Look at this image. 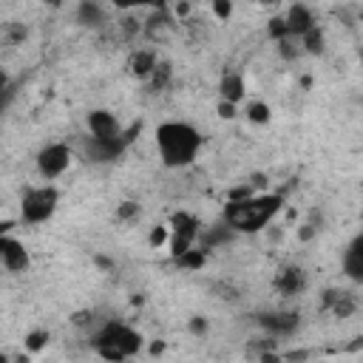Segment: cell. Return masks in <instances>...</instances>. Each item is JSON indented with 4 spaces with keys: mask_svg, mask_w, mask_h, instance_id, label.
Instances as JSON below:
<instances>
[{
    "mask_svg": "<svg viewBox=\"0 0 363 363\" xmlns=\"http://www.w3.org/2000/svg\"><path fill=\"white\" fill-rule=\"evenodd\" d=\"M201 145H204V136L190 122L170 119L156 128V150H159V159L164 167H173V170L190 167L196 162Z\"/></svg>",
    "mask_w": 363,
    "mask_h": 363,
    "instance_id": "obj_1",
    "label": "cell"
},
{
    "mask_svg": "<svg viewBox=\"0 0 363 363\" xmlns=\"http://www.w3.org/2000/svg\"><path fill=\"white\" fill-rule=\"evenodd\" d=\"M281 204H284L281 193H261V196H250L244 201H227L224 224L233 233H258L275 218Z\"/></svg>",
    "mask_w": 363,
    "mask_h": 363,
    "instance_id": "obj_2",
    "label": "cell"
},
{
    "mask_svg": "<svg viewBox=\"0 0 363 363\" xmlns=\"http://www.w3.org/2000/svg\"><path fill=\"white\" fill-rule=\"evenodd\" d=\"M142 335L136 329H130L128 323H119V320H108L102 329L94 332L91 337V346L96 349V354L108 363H122L128 357H133L139 349H142Z\"/></svg>",
    "mask_w": 363,
    "mask_h": 363,
    "instance_id": "obj_3",
    "label": "cell"
},
{
    "mask_svg": "<svg viewBox=\"0 0 363 363\" xmlns=\"http://www.w3.org/2000/svg\"><path fill=\"white\" fill-rule=\"evenodd\" d=\"M136 133H139V122L130 125V128H128L122 136H116V139L85 136V139H82V156H85L88 162H94V164H111V162H116V159L128 150V145L133 142Z\"/></svg>",
    "mask_w": 363,
    "mask_h": 363,
    "instance_id": "obj_4",
    "label": "cell"
},
{
    "mask_svg": "<svg viewBox=\"0 0 363 363\" xmlns=\"http://www.w3.org/2000/svg\"><path fill=\"white\" fill-rule=\"evenodd\" d=\"M57 204H60L57 187H51V184L28 187L23 193V201H20V216L28 224H43V221H48L57 213Z\"/></svg>",
    "mask_w": 363,
    "mask_h": 363,
    "instance_id": "obj_5",
    "label": "cell"
},
{
    "mask_svg": "<svg viewBox=\"0 0 363 363\" xmlns=\"http://www.w3.org/2000/svg\"><path fill=\"white\" fill-rule=\"evenodd\" d=\"M196 238H201V224L196 216L179 210L170 216V252L173 258H182L187 250H193Z\"/></svg>",
    "mask_w": 363,
    "mask_h": 363,
    "instance_id": "obj_6",
    "label": "cell"
},
{
    "mask_svg": "<svg viewBox=\"0 0 363 363\" xmlns=\"http://www.w3.org/2000/svg\"><path fill=\"white\" fill-rule=\"evenodd\" d=\"M71 164V147L65 142H51L45 145L40 153H37V173L51 182V179H60Z\"/></svg>",
    "mask_w": 363,
    "mask_h": 363,
    "instance_id": "obj_7",
    "label": "cell"
},
{
    "mask_svg": "<svg viewBox=\"0 0 363 363\" xmlns=\"http://www.w3.org/2000/svg\"><path fill=\"white\" fill-rule=\"evenodd\" d=\"M258 326L269 332L272 337H289L301 326V315L292 309H272V312H258Z\"/></svg>",
    "mask_w": 363,
    "mask_h": 363,
    "instance_id": "obj_8",
    "label": "cell"
},
{
    "mask_svg": "<svg viewBox=\"0 0 363 363\" xmlns=\"http://www.w3.org/2000/svg\"><path fill=\"white\" fill-rule=\"evenodd\" d=\"M0 261L9 272H26L31 258H28V250L23 247V241H17L14 235L3 233L0 235Z\"/></svg>",
    "mask_w": 363,
    "mask_h": 363,
    "instance_id": "obj_9",
    "label": "cell"
},
{
    "mask_svg": "<svg viewBox=\"0 0 363 363\" xmlns=\"http://www.w3.org/2000/svg\"><path fill=\"white\" fill-rule=\"evenodd\" d=\"M85 125H88V136H96V139H116V136L125 133L122 125H119V119L111 111H105V108L91 111L85 116Z\"/></svg>",
    "mask_w": 363,
    "mask_h": 363,
    "instance_id": "obj_10",
    "label": "cell"
},
{
    "mask_svg": "<svg viewBox=\"0 0 363 363\" xmlns=\"http://www.w3.org/2000/svg\"><path fill=\"white\" fill-rule=\"evenodd\" d=\"M343 275L354 284H363V233L354 235L343 250Z\"/></svg>",
    "mask_w": 363,
    "mask_h": 363,
    "instance_id": "obj_11",
    "label": "cell"
},
{
    "mask_svg": "<svg viewBox=\"0 0 363 363\" xmlns=\"http://www.w3.org/2000/svg\"><path fill=\"white\" fill-rule=\"evenodd\" d=\"M286 28H289V37H295V40H301L306 31H312L318 23H315V14H312V9L309 6H303V3H295V6H289V11H286Z\"/></svg>",
    "mask_w": 363,
    "mask_h": 363,
    "instance_id": "obj_12",
    "label": "cell"
},
{
    "mask_svg": "<svg viewBox=\"0 0 363 363\" xmlns=\"http://www.w3.org/2000/svg\"><path fill=\"white\" fill-rule=\"evenodd\" d=\"M275 286H278V292H284V295H301V292L306 289V272H303L301 267L289 264V267H284V269L278 272Z\"/></svg>",
    "mask_w": 363,
    "mask_h": 363,
    "instance_id": "obj_13",
    "label": "cell"
},
{
    "mask_svg": "<svg viewBox=\"0 0 363 363\" xmlns=\"http://www.w3.org/2000/svg\"><path fill=\"white\" fill-rule=\"evenodd\" d=\"M74 17H77V23L85 26V28H102V26L108 23V11H105L99 3H94V0H82V3L77 6Z\"/></svg>",
    "mask_w": 363,
    "mask_h": 363,
    "instance_id": "obj_14",
    "label": "cell"
},
{
    "mask_svg": "<svg viewBox=\"0 0 363 363\" xmlns=\"http://www.w3.org/2000/svg\"><path fill=\"white\" fill-rule=\"evenodd\" d=\"M218 91H221V102L238 105V102L244 99V91H247L244 77H241V74H235V71L224 74V77H221V82H218Z\"/></svg>",
    "mask_w": 363,
    "mask_h": 363,
    "instance_id": "obj_15",
    "label": "cell"
},
{
    "mask_svg": "<svg viewBox=\"0 0 363 363\" xmlns=\"http://www.w3.org/2000/svg\"><path fill=\"white\" fill-rule=\"evenodd\" d=\"M233 230L221 221V224H213V227H207V230H201V250H216V247H224V244H230L233 241Z\"/></svg>",
    "mask_w": 363,
    "mask_h": 363,
    "instance_id": "obj_16",
    "label": "cell"
},
{
    "mask_svg": "<svg viewBox=\"0 0 363 363\" xmlns=\"http://www.w3.org/2000/svg\"><path fill=\"white\" fill-rule=\"evenodd\" d=\"M130 74L133 77H153V71H156V65H159V60H156V54L153 51H147V48H142V51H136L133 57H130Z\"/></svg>",
    "mask_w": 363,
    "mask_h": 363,
    "instance_id": "obj_17",
    "label": "cell"
},
{
    "mask_svg": "<svg viewBox=\"0 0 363 363\" xmlns=\"http://www.w3.org/2000/svg\"><path fill=\"white\" fill-rule=\"evenodd\" d=\"M301 48H303L306 54H312V57H320V54L326 51V37H323V28H320V26H315L312 31H306V34L301 37Z\"/></svg>",
    "mask_w": 363,
    "mask_h": 363,
    "instance_id": "obj_18",
    "label": "cell"
},
{
    "mask_svg": "<svg viewBox=\"0 0 363 363\" xmlns=\"http://www.w3.org/2000/svg\"><path fill=\"white\" fill-rule=\"evenodd\" d=\"M244 116H247L250 122H255V125H267V122H269V116H272V111H269V105H267V102L252 99V102L244 108Z\"/></svg>",
    "mask_w": 363,
    "mask_h": 363,
    "instance_id": "obj_19",
    "label": "cell"
},
{
    "mask_svg": "<svg viewBox=\"0 0 363 363\" xmlns=\"http://www.w3.org/2000/svg\"><path fill=\"white\" fill-rule=\"evenodd\" d=\"M179 261V267H184V269H201L204 267V250H187L182 258H176Z\"/></svg>",
    "mask_w": 363,
    "mask_h": 363,
    "instance_id": "obj_20",
    "label": "cell"
},
{
    "mask_svg": "<svg viewBox=\"0 0 363 363\" xmlns=\"http://www.w3.org/2000/svg\"><path fill=\"white\" fill-rule=\"evenodd\" d=\"M170 74H173V71H170V62H159L156 71H153V77H150V79H153V88H156V91H164L167 82H170Z\"/></svg>",
    "mask_w": 363,
    "mask_h": 363,
    "instance_id": "obj_21",
    "label": "cell"
},
{
    "mask_svg": "<svg viewBox=\"0 0 363 363\" xmlns=\"http://www.w3.org/2000/svg\"><path fill=\"white\" fill-rule=\"evenodd\" d=\"M267 31H269V37H272L275 43H281V40L289 37V28H286V20H284V17H272L269 26H267Z\"/></svg>",
    "mask_w": 363,
    "mask_h": 363,
    "instance_id": "obj_22",
    "label": "cell"
},
{
    "mask_svg": "<svg viewBox=\"0 0 363 363\" xmlns=\"http://www.w3.org/2000/svg\"><path fill=\"white\" fill-rule=\"evenodd\" d=\"M45 343H48V332L45 329H34V332L26 335V349L28 352H40Z\"/></svg>",
    "mask_w": 363,
    "mask_h": 363,
    "instance_id": "obj_23",
    "label": "cell"
},
{
    "mask_svg": "<svg viewBox=\"0 0 363 363\" xmlns=\"http://www.w3.org/2000/svg\"><path fill=\"white\" fill-rule=\"evenodd\" d=\"M278 51H281V57H284V60H295L303 48H301V40L295 43V37H286V40H281V43H278Z\"/></svg>",
    "mask_w": 363,
    "mask_h": 363,
    "instance_id": "obj_24",
    "label": "cell"
},
{
    "mask_svg": "<svg viewBox=\"0 0 363 363\" xmlns=\"http://www.w3.org/2000/svg\"><path fill=\"white\" fill-rule=\"evenodd\" d=\"M213 14H216L218 20H227V17L233 14V3H230V0H216V3H213Z\"/></svg>",
    "mask_w": 363,
    "mask_h": 363,
    "instance_id": "obj_25",
    "label": "cell"
},
{
    "mask_svg": "<svg viewBox=\"0 0 363 363\" xmlns=\"http://www.w3.org/2000/svg\"><path fill=\"white\" fill-rule=\"evenodd\" d=\"M207 329H210L207 318H201V315H193V318H190V332H193V335L201 337V335H207Z\"/></svg>",
    "mask_w": 363,
    "mask_h": 363,
    "instance_id": "obj_26",
    "label": "cell"
},
{
    "mask_svg": "<svg viewBox=\"0 0 363 363\" xmlns=\"http://www.w3.org/2000/svg\"><path fill=\"white\" fill-rule=\"evenodd\" d=\"M147 241H150V247H162V244L167 241V230H164V227H153Z\"/></svg>",
    "mask_w": 363,
    "mask_h": 363,
    "instance_id": "obj_27",
    "label": "cell"
},
{
    "mask_svg": "<svg viewBox=\"0 0 363 363\" xmlns=\"http://www.w3.org/2000/svg\"><path fill=\"white\" fill-rule=\"evenodd\" d=\"M119 216H122V218H133V216H139V204H133V201H122Z\"/></svg>",
    "mask_w": 363,
    "mask_h": 363,
    "instance_id": "obj_28",
    "label": "cell"
},
{
    "mask_svg": "<svg viewBox=\"0 0 363 363\" xmlns=\"http://www.w3.org/2000/svg\"><path fill=\"white\" fill-rule=\"evenodd\" d=\"M218 113H221V119H235V105H230V102H218Z\"/></svg>",
    "mask_w": 363,
    "mask_h": 363,
    "instance_id": "obj_29",
    "label": "cell"
},
{
    "mask_svg": "<svg viewBox=\"0 0 363 363\" xmlns=\"http://www.w3.org/2000/svg\"><path fill=\"white\" fill-rule=\"evenodd\" d=\"M176 14H179V17L190 14V3H179V6H176Z\"/></svg>",
    "mask_w": 363,
    "mask_h": 363,
    "instance_id": "obj_30",
    "label": "cell"
},
{
    "mask_svg": "<svg viewBox=\"0 0 363 363\" xmlns=\"http://www.w3.org/2000/svg\"><path fill=\"white\" fill-rule=\"evenodd\" d=\"M162 349H164V343H153V346H150V352H153V354H159Z\"/></svg>",
    "mask_w": 363,
    "mask_h": 363,
    "instance_id": "obj_31",
    "label": "cell"
},
{
    "mask_svg": "<svg viewBox=\"0 0 363 363\" xmlns=\"http://www.w3.org/2000/svg\"><path fill=\"white\" fill-rule=\"evenodd\" d=\"M360 65H363V51H360Z\"/></svg>",
    "mask_w": 363,
    "mask_h": 363,
    "instance_id": "obj_32",
    "label": "cell"
}]
</instances>
